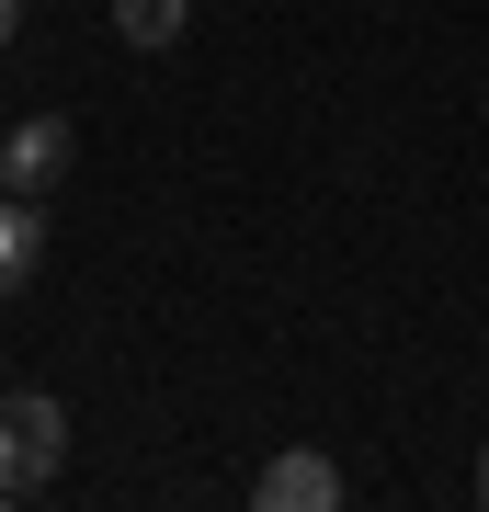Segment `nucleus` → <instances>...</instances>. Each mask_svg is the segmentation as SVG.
<instances>
[{
	"instance_id": "2",
	"label": "nucleus",
	"mask_w": 489,
	"mask_h": 512,
	"mask_svg": "<svg viewBox=\"0 0 489 512\" xmlns=\"http://www.w3.org/2000/svg\"><path fill=\"white\" fill-rule=\"evenodd\" d=\"M69 160H80V126H69V114H23V126L0 137V194L35 205V194L69 183Z\"/></svg>"
},
{
	"instance_id": "1",
	"label": "nucleus",
	"mask_w": 489,
	"mask_h": 512,
	"mask_svg": "<svg viewBox=\"0 0 489 512\" xmlns=\"http://www.w3.org/2000/svg\"><path fill=\"white\" fill-rule=\"evenodd\" d=\"M57 456H69V410H57L46 387H0V501L46 490Z\"/></svg>"
},
{
	"instance_id": "6",
	"label": "nucleus",
	"mask_w": 489,
	"mask_h": 512,
	"mask_svg": "<svg viewBox=\"0 0 489 512\" xmlns=\"http://www.w3.org/2000/svg\"><path fill=\"white\" fill-rule=\"evenodd\" d=\"M12 23H23V0H0V46H12Z\"/></svg>"
},
{
	"instance_id": "4",
	"label": "nucleus",
	"mask_w": 489,
	"mask_h": 512,
	"mask_svg": "<svg viewBox=\"0 0 489 512\" xmlns=\"http://www.w3.org/2000/svg\"><path fill=\"white\" fill-rule=\"evenodd\" d=\"M35 251H46V228H35V205H23V194H0V296H12L23 274H35Z\"/></svg>"
},
{
	"instance_id": "3",
	"label": "nucleus",
	"mask_w": 489,
	"mask_h": 512,
	"mask_svg": "<svg viewBox=\"0 0 489 512\" xmlns=\"http://www.w3.org/2000/svg\"><path fill=\"white\" fill-rule=\"evenodd\" d=\"M251 501H262V512H330V501H342V467L308 456V444H285V456L251 478Z\"/></svg>"
},
{
	"instance_id": "7",
	"label": "nucleus",
	"mask_w": 489,
	"mask_h": 512,
	"mask_svg": "<svg viewBox=\"0 0 489 512\" xmlns=\"http://www.w3.org/2000/svg\"><path fill=\"white\" fill-rule=\"evenodd\" d=\"M478 501H489V456H478Z\"/></svg>"
},
{
	"instance_id": "5",
	"label": "nucleus",
	"mask_w": 489,
	"mask_h": 512,
	"mask_svg": "<svg viewBox=\"0 0 489 512\" xmlns=\"http://www.w3.org/2000/svg\"><path fill=\"white\" fill-rule=\"evenodd\" d=\"M182 23H194V0H114V35L126 46H182Z\"/></svg>"
}]
</instances>
